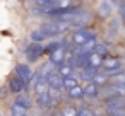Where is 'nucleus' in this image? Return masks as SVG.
Here are the masks:
<instances>
[{"instance_id": "obj_1", "label": "nucleus", "mask_w": 125, "mask_h": 116, "mask_svg": "<svg viewBox=\"0 0 125 116\" xmlns=\"http://www.w3.org/2000/svg\"><path fill=\"white\" fill-rule=\"evenodd\" d=\"M72 43L75 46H86L89 43H96V33L91 29H77L72 34Z\"/></svg>"}, {"instance_id": "obj_2", "label": "nucleus", "mask_w": 125, "mask_h": 116, "mask_svg": "<svg viewBox=\"0 0 125 116\" xmlns=\"http://www.w3.org/2000/svg\"><path fill=\"white\" fill-rule=\"evenodd\" d=\"M70 24L69 22H62V21H53V22H48V24H43L40 27L41 33H45L46 36H55V34H60L63 33L65 29H69Z\"/></svg>"}, {"instance_id": "obj_3", "label": "nucleus", "mask_w": 125, "mask_h": 116, "mask_svg": "<svg viewBox=\"0 0 125 116\" xmlns=\"http://www.w3.org/2000/svg\"><path fill=\"white\" fill-rule=\"evenodd\" d=\"M103 62H104L103 55H99V53L93 51V53H89V56H87V60H86L84 67H86V68H89V70L98 72V68H99V67H103Z\"/></svg>"}, {"instance_id": "obj_4", "label": "nucleus", "mask_w": 125, "mask_h": 116, "mask_svg": "<svg viewBox=\"0 0 125 116\" xmlns=\"http://www.w3.org/2000/svg\"><path fill=\"white\" fill-rule=\"evenodd\" d=\"M43 51H45V48L41 46V43H31V45L28 46V50H26L28 60H29V62H36V60L43 55Z\"/></svg>"}, {"instance_id": "obj_5", "label": "nucleus", "mask_w": 125, "mask_h": 116, "mask_svg": "<svg viewBox=\"0 0 125 116\" xmlns=\"http://www.w3.org/2000/svg\"><path fill=\"white\" fill-rule=\"evenodd\" d=\"M120 67H122V63H120V60H118V58H104V62H103L104 73H108V75H111V73L118 72V70H120Z\"/></svg>"}, {"instance_id": "obj_6", "label": "nucleus", "mask_w": 125, "mask_h": 116, "mask_svg": "<svg viewBox=\"0 0 125 116\" xmlns=\"http://www.w3.org/2000/svg\"><path fill=\"white\" fill-rule=\"evenodd\" d=\"M16 73H17V77H21L26 84H29L31 79H33V72H31V68H29L26 63H19V65L16 67Z\"/></svg>"}, {"instance_id": "obj_7", "label": "nucleus", "mask_w": 125, "mask_h": 116, "mask_svg": "<svg viewBox=\"0 0 125 116\" xmlns=\"http://www.w3.org/2000/svg\"><path fill=\"white\" fill-rule=\"evenodd\" d=\"M24 89H26V82H24L21 77L14 75V77L10 79V82H9V90L14 92V94H21Z\"/></svg>"}, {"instance_id": "obj_8", "label": "nucleus", "mask_w": 125, "mask_h": 116, "mask_svg": "<svg viewBox=\"0 0 125 116\" xmlns=\"http://www.w3.org/2000/svg\"><path fill=\"white\" fill-rule=\"evenodd\" d=\"M48 84H50V89H53V90H60V89H63V79H62L58 73H55V72L50 75Z\"/></svg>"}, {"instance_id": "obj_9", "label": "nucleus", "mask_w": 125, "mask_h": 116, "mask_svg": "<svg viewBox=\"0 0 125 116\" xmlns=\"http://www.w3.org/2000/svg\"><path fill=\"white\" fill-rule=\"evenodd\" d=\"M65 60V50L63 48H60V50H57L55 53H52V56H50V62L53 63V65H58V67H62V62Z\"/></svg>"}, {"instance_id": "obj_10", "label": "nucleus", "mask_w": 125, "mask_h": 116, "mask_svg": "<svg viewBox=\"0 0 125 116\" xmlns=\"http://www.w3.org/2000/svg\"><path fill=\"white\" fill-rule=\"evenodd\" d=\"M99 94V85L94 82H89L87 85H84V96L86 97H96Z\"/></svg>"}, {"instance_id": "obj_11", "label": "nucleus", "mask_w": 125, "mask_h": 116, "mask_svg": "<svg viewBox=\"0 0 125 116\" xmlns=\"http://www.w3.org/2000/svg\"><path fill=\"white\" fill-rule=\"evenodd\" d=\"M14 104L16 106H19V107H22V109H29L31 107V99L28 97V96H22V94H19L17 97H16V101H14Z\"/></svg>"}, {"instance_id": "obj_12", "label": "nucleus", "mask_w": 125, "mask_h": 116, "mask_svg": "<svg viewBox=\"0 0 125 116\" xmlns=\"http://www.w3.org/2000/svg\"><path fill=\"white\" fill-rule=\"evenodd\" d=\"M75 87H81L79 85V80L75 79V77H67V79H63V89L69 92V90H72V89H75Z\"/></svg>"}, {"instance_id": "obj_13", "label": "nucleus", "mask_w": 125, "mask_h": 116, "mask_svg": "<svg viewBox=\"0 0 125 116\" xmlns=\"http://www.w3.org/2000/svg\"><path fill=\"white\" fill-rule=\"evenodd\" d=\"M110 92L115 96V97H125V84L122 85V84H113L111 85V89H110Z\"/></svg>"}, {"instance_id": "obj_14", "label": "nucleus", "mask_w": 125, "mask_h": 116, "mask_svg": "<svg viewBox=\"0 0 125 116\" xmlns=\"http://www.w3.org/2000/svg\"><path fill=\"white\" fill-rule=\"evenodd\" d=\"M72 73H74V68H72L70 65H62V67H58V75H60L62 79H67V77H74Z\"/></svg>"}, {"instance_id": "obj_15", "label": "nucleus", "mask_w": 125, "mask_h": 116, "mask_svg": "<svg viewBox=\"0 0 125 116\" xmlns=\"http://www.w3.org/2000/svg\"><path fill=\"white\" fill-rule=\"evenodd\" d=\"M29 38H31V41H33V43H41V41H45L48 36H46L45 33H41V31H33Z\"/></svg>"}, {"instance_id": "obj_16", "label": "nucleus", "mask_w": 125, "mask_h": 116, "mask_svg": "<svg viewBox=\"0 0 125 116\" xmlns=\"http://www.w3.org/2000/svg\"><path fill=\"white\" fill-rule=\"evenodd\" d=\"M60 116H79V111L72 106H65L62 111H60Z\"/></svg>"}, {"instance_id": "obj_17", "label": "nucleus", "mask_w": 125, "mask_h": 116, "mask_svg": "<svg viewBox=\"0 0 125 116\" xmlns=\"http://www.w3.org/2000/svg\"><path fill=\"white\" fill-rule=\"evenodd\" d=\"M67 94H69V97H74V99H79V97H82V96H84V87H75V89H72V90H69Z\"/></svg>"}, {"instance_id": "obj_18", "label": "nucleus", "mask_w": 125, "mask_h": 116, "mask_svg": "<svg viewBox=\"0 0 125 116\" xmlns=\"http://www.w3.org/2000/svg\"><path fill=\"white\" fill-rule=\"evenodd\" d=\"M10 114H12V116H28V111L14 104V106L10 107Z\"/></svg>"}, {"instance_id": "obj_19", "label": "nucleus", "mask_w": 125, "mask_h": 116, "mask_svg": "<svg viewBox=\"0 0 125 116\" xmlns=\"http://www.w3.org/2000/svg\"><path fill=\"white\" fill-rule=\"evenodd\" d=\"M110 10H111V4L103 2V4H101V7H99V12H101L103 16H108V14H110Z\"/></svg>"}, {"instance_id": "obj_20", "label": "nucleus", "mask_w": 125, "mask_h": 116, "mask_svg": "<svg viewBox=\"0 0 125 116\" xmlns=\"http://www.w3.org/2000/svg\"><path fill=\"white\" fill-rule=\"evenodd\" d=\"M62 48V43L60 41H55V43H50L48 45V48H46V51H50V53H55L57 50H60Z\"/></svg>"}, {"instance_id": "obj_21", "label": "nucleus", "mask_w": 125, "mask_h": 116, "mask_svg": "<svg viewBox=\"0 0 125 116\" xmlns=\"http://www.w3.org/2000/svg\"><path fill=\"white\" fill-rule=\"evenodd\" d=\"M79 116H98L93 109H89V107H81L79 109Z\"/></svg>"}, {"instance_id": "obj_22", "label": "nucleus", "mask_w": 125, "mask_h": 116, "mask_svg": "<svg viewBox=\"0 0 125 116\" xmlns=\"http://www.w3.org/2000/svg\"><path fill=\"white\" fill-rule=\"evenodd\" d=\"M94 51L96 53H99V55H103L104 56V53H106V45H98L96 48H94Z\"/></svg>"}, {"instance_id": "obj_23", "label": "nucleus", "mask_w": 125, "mask_h": 116, "mask_svg": "<svg viewBox=\"0 0 125 116\" xmlns=\"http://www.w3.org/2000/svg\"><path fill=\"white\" fill-rule=\"evenodd\" d=\"M120 19L125 24V2H120Z\"/></svg>"}, {"instance_id": "obj_24", "label": "nucleus", "mask_w": 125, "mask_h": 116, "mask_svg": "<svg viewBox=\"0 0 125 116\" xmlns=\"http://www.w3.org/2000/svg\"><path fill=\"white\" fill-rule=\"evenodd\" d=\"M45 116H52V114H45Z\"/></svg>"}]
</instances>
